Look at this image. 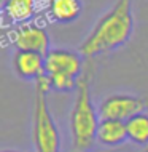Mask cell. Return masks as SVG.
Segmentation results:
<instances>
[{
  "mask_svg": "<svg viewBox=\"0 0 148 152\" xmlns=\"http://www.w3.org/2000/svg\"><path fill=\"white\" fill-rule=\"evenodd\" d=\"M132 5L134 0H116L81 42L78 51L84 58L92 59L124 47L134 32Z\"/></svg>",
  "mask_w": 148,
  "mask_h": 152,
  "instance_id": "1",
  "label": "cell"
},
{
  "mask_svg": "<svg viewBox=\"0 0 148 152\" xmlns=\"http://www.w3.org/2000/svg\"><path fill=\"white\" fill-rule=\"evenodd\" d=\"M94 75L92 64L84 67L80 75L75 90V101L70 110V133H72V146L75 151H89L92 149L94 142L97 141V128H99V109L94 107L92 94H91V82Z\"/></svg>",
  "mask_w": 148,
  "mask_h": 152,
  "instance_id": "2",
  "label": "cell"
},
{
  "mask_svg": "<svg viewBox=\"0 0 148 152\" xmlns=\"http://www.w3.org/2000/svg\"><path fill=\"white\" fill-rule=\"evenodd\" d=\"M51 85L46 75L35 80V102H34V138L35 152H61V136L59 130L51 115L48 104V93Z\"/></svg>",
  "mask_w": 148,
  "mask_h": 152,
  "instance_id": "3",
  "label": "cell"
},
{
  "mask_svg": "<svg viewBox=\"0 0 148 152\" xmlns=\"http://www.w3.org/2000/svg\"><path fill=\"white\" fill-rule=\"evenodd\" d=\"M147 101L134 94H110L99 106L100 118L127 122L131 117L145 112Z\"/></svg>",
  "mask_w": 148,
  "mask_h": 152,
  "instance_id": "4",
  "label": "cell"
},
{
  "mask_svg": "<svg viewBox=\"0 0 148 152\" xmlns=\"http://www.w3.org/2000/svg\"><path fill=\"white\" fill-rule=\"evenodd\" d=\"M46 75H67L80 79L83 74V55L67 48H53L45 56Z\"/></svg>",
  "mask_w": 148,
  "mask_h": 152,
  "instance_id": "5",
  "label": "cell"
},
{
  "mask_svg": "<svg viewBox=\"0 0 148 152\" xmlns=\"http://www.w3.org/2000/svg\"><path fill=\"white\" fill-rule=\"evenodd\" d=\"M11 43L16 47V50L35 51L46 56L49 48V34L45 27L34 23L18 24L11 31Z\"/></svg>",
  "mask_w": 148,
  "mask_h": 152,
  "instance_id": "6",
  "label": "cell"
},
{
  "mask_svg": "<svg viewBox=\"0 0 148 152\" xmlns=\"http://www.w3.org/2000/svg\"><path fill=\"white\" fill-rule=\"evenodd\" d=\"M13 69L19 79L35 82L40 77L46 75L45 56L35 51L16 50L13 55Z\"/></svg>",
  "mask_w": 148,
  "mask_h": 152,
  "instance_id": "7",
  "label": "cell"
},
{
  "mask_svg": "<svg viewBox=\"0 0 148 152\" xmlns=\"http://www.w3.org/2000/svg\"><path fill=\"white\" fill-rule=\"evenodd\" d=\"M126 141H129L126 122L113 120V118H100L97 128V142L107 147H116Z\"/></svg>",
  "mask_w": 148,
  "mask_h": 152,
  "instance_id": "8",
  "label": "cell"
},
{
  "mask_svg": "<svg viewBox=\"0 0 148 152\" xmlns=\"http://www.w3.org/2000/svg\"><path fill=\"white\" fill-rule=\"evenodd\" d=\"M83 11L81 0H51L48 15L53 23L70 24L80 18Z\"/></svg>",
  "mask_w": 148,
  "mask_h": 152,
  "instance_id": "9",
  "label": "cell"
},
{
  "mask_svg": "<svg viewBox=\"0 0 148 152\" xmlns=\"http://www.w3.org/2000/svg\"><path fill=\"white\" fill-rule=\"evenodd\" d=\"M3 13L11 23H29L37 13V0H6L2 5Z\"/></svg>",
  "mask_w": 148,
  "mask_h": 152,
  "instance_id": "10",
  "label": "cell"
},
{
  "mask_svg": "<svg viewBox=\"0 0 148 152\" xmlns=\"http://www.w3.org/2000/svg\"><path fill=\"white\" fill-rule=\"evenodd\" d=\"M127 139L137 146H148V114L140 112L126 122Z\"/></svg>",
  "mask_w": 148,
  "mask_h": 152,
  "instance_id": "11",
  "label": "cell"
},
{
  "mask_svg": "<svg viewBox=\"0 0 148 152\" xmlns=\"http://www.w3.org/2000/svg\"><path fill=\"white\" fill-rule=\"evenodd\" d=\"M2 152H22V151H8L6 149V151H2Z\"/></svg>",
  "mask_w": 148,
  "mask_h": 152,
  "instance_id": "12",
  "label": "cell"
},
{
  "mask_svg": "<svg viewBox=\"0 0 148 152\" xmlns=\"http://www.w3.org/2000/svg\"><path fill=\"white\" fill-rule=\"evenodd\" d=\"M0 2H2V5H3V3H5V2H6V0H0Z\"/></svg>",
  "mask_w": 148,
  "mask_h": 152,
  "instance_id": "13",
  "label": "cell"
},
{
  "mask_svg": "<svg viewBox=\"0 0 148 152\" xmlns=\"http://www.w3.org/2000/svg\"><path fill=\"white\" fill-rule=\"evenodd\" d=\"M142 152H148V147H147V149H145V151H142Z\"/></svg>",
  "mask_w": 148,
  "mask_h": 152,
  "instance_id": "14",
  "label": "cell"
},
{
  "mask_svg": "<svg viewBox=\"0 0 148 152\" xmlns=\"http://www.w3.org/2000/svg\"><path fill=\"white\" fill-rule=\"evenodd\" d=\"M107 152H116V151H107Z\"/></svg>",
  "mask_w": 148,
  "mask_h": 152,
  "instance_id": "15",
  "label": "cell"
},
{
  "mask_svg": "<svg viewBox=\"0 0 148 152\" xmlns=\"http://www.w3.org/2000/svg\"><path fill=\"white\" fill-rule=\"evenodd\" d=\"M75 152H81V151H75Z\"/></svg>",
  "mask_w": 148,
  "mask_h": 152,
  "instance_id": "16",
  "label": "cell"
}]
</instances>
